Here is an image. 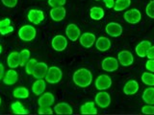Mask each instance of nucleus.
<instances>
[{"mask_svg": "<svg viewBox=\"0 0 154 115\" xmlns=\"http://www.w3.org/2000/svg\"><path fill=\"white\" fill-rule=\"evenodd\" d=\"M72 80L77 86L85 88L91 85V81H93V74L89 69L80 68L74 72Z\"/></svg>", "mask_w": 154, "mask_h": 115, "instance_id": "1", "label": "nucleus"}, {"mask_svg": "<svg viewBox=\"0 0 154 115\" xmlns=\"http://www.w3.org/2000/svg\"><path fill=\"white\" fill-rule=\"evenodd\" d=\"M18 37L23 41H32L37 36V31L32 25H24L19 28Z\"/></svg>", "mask_w": 154, "mask_h": 115, "instance_id": "2", "label": "nucleus"}, {"mask_svg": "<svg viewBox=\"0 0 154 115\" xmlns=\"http://www.w3.org/2000/svg\"><path fill=\"white\" fill-rule=\"evenodd\" d=\"M47 71H48V65L45 62L41 61L37 63L32 75L35 79H43V78H45Z\"/></svg>", "mask_w": 154, "mask_h": 115, "instance_id": "16", "label": "nucleus"}, {"mask_svg": "<svg viewBox=\"0 0 154 115\" xmlns=\"http://www.w3.org/2000/svg\"><path fill=\"white\" fill-rule=\"evenodd\" d=\"M66 16V10L64 8V6L61 7H55L50 10V17L52 20L56 22L62 21L63 19H65Z\"/></svg>", "mask_w": 154, "mask_h": 115, "instance_id": "15", "label": "nucleus"}, {"mask_svg": "<svg viewBox=\"0 0 154 115\" xmlns=\"http://www.w3.org/2000/svg\"><path fill=\"white\" fill-rule=\"evenodd\" d=\"M141 79L144 84L154 86V74L152 72H146V73H143Z\"/></svg>", "mask_w": 154, "mask_h": 115, "instance_id": "31", "label": "nucleus"}, {"mask_svg": "<svg viewBox=\"0 0 154 115\" xmlns=\"http://www.w3.org/2000/svg\"><path fill=\"white\" fill-rule=\"evenodd\" d=\"M151 46V42H149L148 40H143L139 43V44L135 48V51H136V54L140 58H146L148 49Z\"/></svg>", "mask_w": 154, "mask_h": 115, "instance_id": "20", "label": "nucleus"}, {"mask_svg": "<svg viewBox=\"0 0 154 115\" xmlns=\"http://www.w3.org/2000/svg\"><path fill=\"white\" fill-rule=\"evenodd\" d=\"M12 32H14V27L11 25V19L4 18L0 20V34L2 36H6Z\"/></svg>", "mask_w": 154, "mask_h": 115, "instance_id": "24", "label": "nucleus"}, {"mask_svg": "<svg viewBox=\"0 0 154 115\" xmlns=\"http://www.w3.org/2000/svg\"><path fill=\"white\" fill-rule=\"evenodd\" d=\"M13 95L17 99H26L29 97V90L24 86H19L14 90Z\"/></svg>", "mask_w": 154, "mask_h": 115, "instance_id": "28", "label": "nucleus"}, {"mask_svg": "<svg viewBox=\"0 0 154 115\" xmlns=\"http://www.w3.org/2000/svg\"><path fill=\"white\" fill-rule=\"evenodd\" d=\"M95 1H99V0H95Z\"/></svg>", "mask_w": 154, "mask_h": 115, "instance_id": "45", "label": "nucleus"}, {"mask_svg": "<svg viewBox=\"0 0 154 115\" xmlns=\"http://www.w3.org/2000/svg\"><path fill=\"white\" fill-rule=\"evenodd\" d=\"M146 13L148 17L154 18V0H151V1L146 5Z\"/></svg>", "mask_w": 154, "mask_h": 115, "instance_id": "34", "label": "nucleus"}, {"mask_svg": "<svg viewBox=\"0 0 154 115\" xmlns=\"http://www.w3.org/2000/svg\"><path fill=\"white\" fill-rule=\"evenodd\" d=\"M142 113L143 114H154V105H147L142 108Z\"/></svg>", "mask_w": 154, "mask_h": 115, "instance_id": "36", "label": "nucleus"}, {"mask_svg": "<svg viewBox=\"0 0 154 115\" xmlns=\"http://www.w3.org/2000/svg\"><path fill=\"white\" fill-rule=\"evenodd\" d=\"M90 16L94 20H100L104 17V10L100 7H93L90 10Z\"/></svg>", "mask_w": 154, "mask_h": 115, "instance_id": "27", "label": "nucleus"}, {"mask_svg": "<svg viewBox=\"0 0 154 115\" xmlns=\"http://www.w3.org/2000/svg\"><path fill=\"white\" fill-rule=\"evenodd\" d=\"M143 100L147 105H154V86H150L143 91Z\"/></svg>", "mask_w": 154, "mask_h": 115, "instance_id": "26", "label": "nucleus"}, {"mask_svg": "<svg viewBox=\"0 0 154 115\" xmlns=\"http://www.w3.org/2000/svg\"><path fill=\"white\" fill-rule=\"evenodd\" d=\"M53 110L50 107H40L38 109V114H52Z\"/></svg>", "mask_w": 154, "mask_h": 115, "instance_id": "37", "label": "nucleus"}, {"mask_svg": "<svg viewBox=\"0 0 154 115\" xmlns=\"http://www.w3.org/2000/svg\"><path fill=\"white\" fill-rule=\"evenodd\" d=\"M4 74H5V68H4V65L0 62V80L3 79L4 77Z\"/></svg>", "mask_w": 154, "mask_h": 115, "instance_id": "42", "label": "nucleus"}, {"mask_svg": "<svg viewBox=\"0 0 154 115\" xmlns=\"http://www.w3.org/2000/svg\"><path fill=\"white\" fill-rule=\"evenodd\" d=\"M66 2V0H48V4L50 5L51 8L64 6Z\"/></svg>", "mask_w": 154, "mask_h": 115, "instance_id": "35", "label": "nucleus"}, {"mask_svg": "<svg viewBox=\"0 0 154 115\" xmlns=\"http://www.w3.org/2000/svg\"><path fill=\"white\" fill-rule=\"evenodd\" d=\"M105 31L110 37H118L122 34V27L117 22H110L106 25Z\"/></svg>", "mask_w": 154, "mask_h": 115, "instance_id": "11", "label": "nucleus"}, {"mask_svg": "<svg viewBox=\"0 0 154 115\" xmlns=\"http://www.w3.org/2000/svg\"><path fill=\"white\" fill-rule=\"evenodd\" d=\"M95 47L100 52L107 51L111 47V40L106 37H100L95 40Z\"/></svg>", "mask_w": 154, "mask_h": 115, "instance_id": "21", "label": "nucleus"}, {"mask_svg": "<svg viewBox=\"0 0 154 115\" xmlns=\"http://www.w3.org/2000/svg\"><path fill=\"white\" fill-rule=\"evenodd\" d=\"M11 108L13 110V112L14 114H29V111L28 110L23 107V105L17 101V102H14L11 105Z\"/></svg>", "mask_w": 154, "mask_h": 115, "instance_id": "30", "label": "nucleus"}, {"mask_svg": "<svg viewBox=\"0 0 154 115\" xmlns=\"http://www.w3.org/2000/svg\"><path fill=\"white\" fill-rule=\"evenodd\" d=\"M51 45L55 51L63 52L64 50H66V48L67 47V40L65 36L57 35L52 38Z\"/></svg>", "mask_w": 154, "mask_h": 115, "instance_id": "6", "label": "nucleus"}, {"mask_svg": "<svg viewBox=\"0 0 154 115\" xmlns=\"http://www.w3.org/2000/svg\"><path fill=\"white\" fill-rule=\"evenodd\" d=\"M95 104L101 108H108L111 104V96L104 90H99V92L95 95Z\"/></svg>", "mask_w": 154, "mask_h": 115, "instance_id": "4", "label": "nucleus"}, {"mask_svg": "<svg viewBox=\"0 0 154 115\" xmlns=\"http://www.w3.org/2000/svg\"><path fill=\"white\" fill-rule=\"evenodd\" d=\"M81 114H97V108H95L94 103L88 102L81 105Z\"/></svg>", "mask_w": 154, "mask_h": 115, "instance_id": "25", "label": "nucleus"}, {"mask_svg": "<svg viewBox=\"0 0 154 115\" xmlns=\"http://www.w3.org/2000/svg\"><path fill=\"white\" fill-rule=\"evenodd\" d=\"M1 103H2V100H1V98H0V105H1Z\"/></svg>", "mask_w": 154, "mask_h": 115, "instance_id": "44", "label": "nucleus"}, {"mask_svg": "<svg viewBox=\"0 0 154 115\" xmlns=\"http://www.w3.org/2000/svg\"><path fill=\"white\" fill-rule=\"evenodd\" d=\"M105 6L108 9H113L115 5V0H103Z\"/></svg>", "mask_w": 154, "mask_h": 115, "instance_id": "40", "label": "nucleus"}, {"mask_svg": "<svg viewBox=\"0 0 154 115\" xmlns=\"http://www.w3.org/2000/svg\"><path fill=\"white\" fill-rule=\"evenodd\" d=\"M112 85V79L108 75L102 74L98 76L95 80V87L98 90H106Z\"/></svg>", "mask_w": 154, "mask_h": 115, "instance_id": "7", "label": "nucleus"}, {"mask_svg": "<svg viewBox=\"0 0 154 115\" xmlns=\"http://www.w3.org/2000/svg\"><path fill=\"white\" fill-rule=\"evenodd\" d=\"M17 80H18V74H17V72L13 68L8 70L6 73L4 74V77H3V83L7 85L14 84L17 81Z\"/></svg>", "mask_w": 154, "mask_h": 115, "instance_id": "17", "label": "nucleus"}, {"mask_svg": "<svg viewBox=\"0 0 154 115\" xmlns=\"http://www.w3.org/2000/svg\"><path fill=\"white\" fill-rule=\"evenodd\" d=\"M101 67L106 72H114L119 68V60L113 57L105 58L102 60Z\"/></svg>", "mask_w": 154, "mask_h": 115, "instance_id": "8", "label": "nucleus"}, {"mask_svg": "<svg viewBox=\"0 0 154 115\" xmlns=\"http://www.w3.org/2000/svg\"><path fill=\"white\" fill-rule=\"evenodd\" d=\"M96 40L95 35L93 33H84L79 37L80 44L85 48H91Z\"/></svg>", "mask_w": 154, "mask_h": 115, "instance_id": "13", "label": "nucleus"}, {"mask_svg": "<svg viewBox=\"0 0 154 115\" xmlns=\"http://www.w3.org/2000/svg\"><path fill=\"white\" fill-rule=\"evenodd\" d=\"M66 35L69 40L71 41H77V40L81 36V31L79 27L74 23H70L67 25L66 29Z\"/></svg>", "mask_w": 154, "mask_h": 115, "instance_id": "9", "label": "nucleus"}, {"mask_svg": "<svg viewBox=\"0 0 154 115\" xmlns=\"http://www.w3.org/2000/svg\"><path fill=\"white\" fill-rule=\"evenodd\" d=\"M146 58L147 59H154V46H150V48L148 49L147 51V54H146Z\"/></svg>", "mask_w": 154, "mask_h": 115, "instance_id": "41", "label": "nucleus"}, {"mask_svg": "<svg viewBox=\"0 0 154 115\" xmlns=\"http://www.w3.org/2000/svg\"><path fill=\"white\" fill-rule=\"evenodd\" d=\"M146 68L149 72L154 73V59H148V60L146 63Z\"/></svg>", "mask_w": 154, "mask_h": 115, "instance_id": "39", "label": "nucleus"}, {"mask_svg": "<svg viewBox=\"0 0 154 115\" xmlns=\"http://www.w3.org/2000/svg\"><path fill=\"white\" fill-rule=\"evenodd\" d=\"M123 17L124 20L130 24H137L141 21L142 13L138 9H131L124 13Z\"/></svg>", "mask_w": 154, "mask_h": 115, "instance_id": "5", "label": "nucleus"}, {"mask_svg": "<svg viewBox=\"0 0 154 115\" xmlns=\"http://www.w3.org/2000/svg\"><path fill=\"white\" fill-rule=\"evenodd\" d=\"M63 77V72L62 70L57 66H51L48 67V71L45 76V81L48 84H58L62 80Z\"/></svg>", "mask_w": 154, "mask_h": 115, "instance_id": "3", "label": "nucleus"}, {"mask_svg": "<svg viewBox=\"0 0 154 115\" xmlns=\"http://www.w3.org/2000/svg\"><path fill=\"white\" fill-rule=\"evenodd\" d=\"M45 88H46L45 81L43 79H37V81L32 85V92L37 96H40L45 92Z\"/></svg>", "mask_w": 154, "mask_h": 115, "instance_id": "22", "label": "nucleus"}, {"mask_svg": "<svg viewBox=\"0 0 154 115\" xmlns=\"http://www.w3.org/2000/svg\"><path fill=\"white\" fill-rule=\"evenodd\" d=\"M38 63V60H35V59H30L28 61H27V63L25 64V71H26V73L29 74V75H32L33 74V72H34V69H35V67Z\"/></svg>", "mask_w": 154, "mask_h": 115, "instance_id": "33", "label": "nucleus"}, {"mask_svg": "<svg viewBox=\"0 0 154 115\" xmlns=\"http://www.w3.org/2000/svg\"><path fill=\"white\" fill-rule=\"evenodd\" d=\"M54 112L57 114H72L73 109L67 103H59L55 105L54 107Z\"/></svg>", "mask_w": 154, "mask_h": 115, "instance_id": "23", "label": "nucleus"}, {"mask_svg": "<svg viewBox=\"0 0 154 115\" xmlns=\"http://www.w3.org/2000/svg\"><path fill=\"white\" fill-rule=\"evenodd\" d=\"M118 60L123 66H130L134 61V57L131 52H129L127 50H123L119 53Z\"/></svg>", "mask_w": 154, "mask_h": 115, "instance_id": "12", "label": "nucleus"}, {"mask_svg": "<svg viewBox=\"0 0 154 115\" xmlns=\"http://www.w3.org/2000/svg\"><path fill=\"white\" fill-rule=\"evenodd\" d=\"M139 90V84L137 81L135 80H130L123 86V93L125 95H134L138 92Z\"/></svg>", "mask_w": 154, "mask_h": 115, "instance_id": "19", "label": "nucleus"}, {"mask_svg": "<svg viewBox=\"0 0 154 115\" xmlns=\"http://www.w3.org/2000/svg\"><path fill=\"white\" fill-rule=\"evenodd\" d=\"M4 6L8 8H14L17 4V0H1Z\"/></svg>", "mask_w": 154, "mask_h": 115, "instance_id": "38", "label": "nucleus"}, {"mask_svg": "<svg viewBox=\"0 0 154 115\" xmlns=\"http://www.w3.org/2000/svg\"><path fill=\"white\" fill-rule=\"evenodd\" d=\"M54 102V95L51 92H43L42 95H40V98L38 100V107H51Z\"/></svg>", "mask_w": 154, "mask_h": 115, "instance_id": "14", "label": "nucleus"}, {"mask_svg": "<svg viewBox=\"0 0 154 115\" xmlns=\"http://www.w3.org/2000/svg\"><path fill=\"white\" fill-rule=\"evenodd\" d=\"M19 54H20V66H25L31 58V52L28 49H23L19 52Z\"/></svg>", "mask_w": 154, "mask_h": 115, "instance_id": "32", "label": "nucleus"}, {"mask_svg": "<svg viewBox=\"0 0 154 115\" xmlns=\"http://www.w3.org/2000/svg\"><path fill=\"white\" fill-rule=\"evenodd\" d=\"M27 18L31 23L38 25V24H40L43 21V19H45V13L41 10L32 9L29 11L27 14Z\"/></svg>", "mask_w": 154, "mask_h": 115, "instance_id": "10", "label": "nucleus"}, {"mask_svg": "<svg viewBox=\"0 0 154 115\" xmlns=\"http://www.w3.org/2000/svg\"><path fill=\"white\" fill-rule=\"evenodd\" d=\"M7 63L10 68L16 69L17 67L20 66V54L19 52H12L10 53L7 59Z\"/></svg>", "mask_w": 154, "mask_h": 115, "instance_id": "18", "label": "nucleus"}, {"mask_svg": "<svg viewBox=\"0 0 154 115\" xmlns=\"http://www.w3.org/2000/svg\"><path fill=\"white\" fill-rule=\"evenodd\" d=\"M130 5H131V0H116L113 9L116 12H122L127 9Z\"/></svg>", "mask_w": 154, "mask_h": 115, "instance_id": "29", "label": "nucleus"}, {"mask_svg": "<svg viewBox=\"0 0 154 115\" xmlns=\"http://www.w3.org/2000/svg\"><path fill=\"white\" fill-rule=\"evenodd\" d=\"M1 53H2V46L0 45V54H1Z\"/></svg>", "mask_w": 154, "mask_h": 115, "instance_id": "43", "label": "nucleus"}]
</instances>
